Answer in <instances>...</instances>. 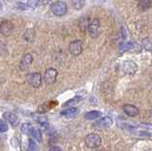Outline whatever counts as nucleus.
I'll return each mask as SVG.
<instances>
[{"instance_id":"1a4fd4ad","label":"nucleus","mask_w":152,"mask_h":151,"mask_svg":"<svg viewBox=\"0 0 152 151\" xmlns=\"http://www.w3.org/2000/svg\"><path fill=\"white\" fill-rule=\"evenodd\" d=\"M33 61V57L31 53H26L23 56L20 60V63H19V69L21 70H26L28 69V67L31 65Z\"/></svg>"},{"instance_id":"39448f33","label":"nucleus","mask_w":152,"mask_h":151,"mask_svg":"<svg viewBox=\"0 0 152 151\" xmlns=\"http://www.w3.org/2000/svg\"><path fill=\"white\" fill-rule=\"evenodd\" d=\"M138 69V67L136 63H134L131 60H126L124 61L122 64V70L125 74L127 75H133Z\"/></svg>"},{"instance_id":"6ab92c4d","label":"nucleus","mask_w":152,"mask_h":151,"mask_svg":"<svg viewBox=\"0 0 152 151\" xmlns=\"http://www.w3.org/2000/svg\"><path fill=\"white\" fill-rule=\"evenodd\" d=\"M81 100H82V97H74L72 99H70V100H69L68 102H66L64 104V107H71L73 105H76V104H78L79 102H81Z\"/></svg>"},{"instance_id":"9d476101","label":"nucleus","mask_w":152,"mask_h":151,"mask_svg":"<svg viewBox=\"0 0 152 151\" xmlns=\"http://www.w3.org/2000/svg\"><path fill=\"white\" fill-rule=\"evenodd\" d=\"M113 124V121L110 117L106 116L104 118H101L100 120L96 121L93 124L94 127H98V128H107V127H109Z\"/></svg>"},{"instance_id":"5701e85b","label":"nucleus","mask_w":152,"mask_h":151,"mask_svg":"<svg viewBox=\"0 0 152 151\" xmlns=\"http://www.w3.org/2000/svg\"><path fill=\"white\" fill-rule=\"evenodd\" d=\"M38 147L35 144V142L32 139L28 140V151H37Z\"/></svg>"},{"instance_id":"9b49d317","label":"nucleus","mask_w":152,"mask_h":151,"mask_svg":"<svg viewBox=\"0 0 152 151\" xmlns=\"http://www.w3.org/2000/svg\"><path fill=\"white\" fill-rule=\"evenodd\" d=\"M123 109L125 111L126 114L129 117H136L139 115V113H140L139 108L133 105H130V104H126V105L124 106Z\"/></svg>"},{"instance_id":"412c9836","label":"nucleus","mask_w":152,"mask_h":151,"mask_svg":"<svg viewBox=\"0 0 152 151\" xmlns=\"http://www.w3.org/2000/svg\"><path fill=\"white\" fill-rule=\"evenodd\" d=\"M142 47H144L146 50L152 51V39L145 38L144 40H142Z\"/></svg>"},{"instance_id":"393cba45","label":"nucleus","mask_w":152,"mask_h":151,"mask_svg":"<svg viewBox=\"0 0 152 151\" xmlns=\"http://www.w3.org/2000/svg\"><path fill=\"white\" fill-rule=\"evenodd\" d=\"M7 130H8V125L5 122L0 121V133L6 132Z\"/></svg>"},{"instance_id":"a878e982","label":"nucleus","mask_w":152,"mask_h":151,"mask_svg":"<svg viewBox=\"0 0 152 151\" xmlns=\"http://www.w3.org/2000/svg\"><path fill=\"white\" fill-rule=\"evenodd\" d=\"M3 51H6V47H5L4 43L0 42V54H2Z\"/></svg>"},{"instance_id":"2eb2a0df","label":"nucleus","mask_w":152,"mask_h":151,"mask_svg":"<svg viewBox=\"0 0 152 151\" xmlns=\"http://www.w3.org/2000/svg\"><path fill=\"white\" fill-rule=\"evenodd\" d=\"M78 108L76 107H69L68 109H65L63 111H61V115L64 117H74L78 114Z\"/></svg>"},{"instance_id":"c85d7f7f","label":"nucleus","mask_w":152,"mask_h":151,"mask_svg":"<svg viewBox=\"0 0 152 151\" xmlns=\"http://www.w3.org/2000/svg\"><path fill=\"white\" fill-rule=\"evenodd\" d=\"M137 1H140V0H137Z\"/></svg>"},{"instance_id":"0eeeda50","label":"nucleus","mask_w":152,"mask_h":151,"mask_svg":"<svg viewBox=\"0 0 152 151\" xmlns=\"http://www.w3.org/2000/svg\"><path fill=\"white\" fill-rule=\"evenodd\" d=\"M69 51H70V53L74 56L80 55L83 51L82 42H81L80 40H75V41L71 42V43L69 44Z\"/></svg>"},{"instance_id":"20e7f679","label":"nucleus","mask_w":152,"mask_h":151,"mask_svg":"<svg viewBox=\"0 0 152 151\" xmlns=\"http://www.w3.org/2000/svg\"><path fill=\"white\" fill-rule=\"evenodd\" d=\"M27 81L33 88H40L42 85V75L39 72H32L27 75Z\"/></svg>"},{"instance_id":"f03ea898","label":"nucleus","mask_w":152,"mask_h":151,"mask_svg":"<svg viewBox=\"0 0 152 151\" xmlns=\"http://www.w3.org/2000/svg\"><path fill=\"white\" fill-rule=\"evenodd\" d=\"M51 12L56 16H63L68 12V6L64 1H56L51 5Z\"/></svg>"},{"instance_id":"7ed1b4c3","label":"nucleus","mask_w":152,"mask_h":151,"mask_svg":"<svg viewBox=\"0 0 152 151\" xmlns=\"http://www.w3.org/2000/svg\"><path fill=\"white\" fill-rule=\"evenodd\" d=\"M100 28H101V23H100V20L98 18H95L89 23L88 27V31L91 38H97L100 35Z\"/></svg>"},{"instance_id":"423d86ee","label":"nucleus","mask_w":152,"mask_h":151,"mask_svg":"<svg viewBox=\"0 0 152 151\" xmlns=\"http://www.w3.org/2000/svg\"><path fill=\"white\" fill-rule=\"evenodd\" d=\"M57 70L55 69H48L46 71H45V74H44V82L47 84V85H51L53 84L55 81H56V78H57Z\"/></svg>"},{"instance_id":"dca6fc26","label":"nucleus","mask_w":152,"mask_h":151,"mask_svg":"<svg viewBox=\"0 0 152 151\" xmlns=\"http://www.w3.org/2000/svg\"><path fill=\"white\" fill-rule=\"evenodd\" d=\"M102 115V113L98 111V110H92V111H89L88 112L87 114L85 115V118L87 120H96L98 118H100Z\"/></svg>"},{"instance_id":"6e6552de","label":"nucleus","mask_w":152,"mask_h":151,"mask_svg":"<svg viewBox=\"0 0 152 151\" xmlns=\"http://www.w3.org/2000/svg\"><path fill=\"white\" fill-rule=\"evenodd\" d=\"M13 24L11 21H4L0 24V32L4 36H9L12 34L13 31Z\"/></svg>"},{"instance_id":"cd10ccee","label":"nucleus","mask_w":152,"mask_h":151,"mask_svg":"<svg viewBox=\"0 0 152 151\" xmlns=\"http://www.w3.org/2000/svg\"><path fill=\"white\" fill-rule=\"evenodd\" d=\"M98 151H107V150H104V149H101V150H98Z\"/></svg>"},{"instance_id":"4468645a","label":"nucleus","mask_w":152,"mask_h":151,"mask_svg":"<svg viewBox=\"0 0 152 151\" xmlns=\"http://www.w3.org/2000/svg\"><path fill=\"white\" fill-rule=\"evenodd\" d=\"M152 6V1L151 0H140L138 3V9L142 12L147 11L148 9H150Z\"/></svg>"},{"instance_id":"4be33fe9","label":"nucleus","mask_w":152,"mask_h":151,"mask_svg":"<svg viewBox=\"0 0 152 151\" xmlns=\"http://www.w3.org/2000/svg\"><path fill=\"white\" fill-rule=\"evenodd\" d=\"M24 38L28 42H32L33 39H34V32H33V31L32 30L27 31L26 34H24Z\"/></svg>"},{"instance_id":"aec40b11","label":"nucleus","mask_w":152,"mask_h":151,"mask_svg":"<svg viewBox=\"0 0 152 151\" xmlns=\"http://www.w3.org/2000/svg\"><path fill=\"white\" fill-rule=\"evenodd\" d=\"M31 137L34 138L38 142H41L42 141V133H41V130L39 128H37V127H34V129H33V132H32V134H31Z\"/></svg>"},{"instance_id":"f8f14e48","label":"nucleus","mask_w":152,"mask_h":151,"mask_svg":"<svg viewBox=\"0 0 152 151\" xmlns=\"http://www.w3.org/2000/svg\"><path fill=\"white\" fill-rule=\"evenodd\" d=\"M4 119L7 122H9L12 125H16L18 124V118L15 114H13L12 112H5L3 114Z\"/></svg>"},{"instance_id":"b1692460","label":"nucleus","mask_w":152,"mask_h":151,"mask_svg":"<svg viewBox=\"0 0 152 151\" xmlns=\"http://www.w3.org/2000/svg\"><path fill=\"white\" fill-rule=\"evenodd\" d=\"M40 0H28L27 5L28 8H35L38 4H39Z\"/></svg>"},{"instance_id":"ddd939ff","label":"nucleus","mask_w":152,"mask_h":151,"mask_svg":"<svg viewBox=\"0 0 152 151\" xmlns=\"http://www.w3.org/2000/svg\"><path fill=\"white\" fill-rule=\"evenodd\" d=\"M57 105L56 102H47V103H44L42 104L41 106L38 107V109H37V112L38 113H45L47 111H49L50 109H51L53 106Z\"/></svg>"},{"instance_id":"f3484780","label":"nucleus","mask_w":152,"mask_h":151,"mask_svg":"<svg viewBox=\"0 0 152 151\" xmlns=\"http://www.w3.org/2000/svg\"><path fill=\"white\" fill-rule=\"evenodd\" d=\"M34 127L35 126H33L31 124H24L21 126V130H22V132H23L24 134L28 135V136H31L32 132H33V129H34Z\"/></svg>"},{"instance_id":"a211bd4d","label":"nucleus","mask_w":152,"mask_h":151,"mask_svg":"<svg viewBox=\"0 0 152 151\" xmlns=\"http://www.w3.org/2000/svg\"><path fill=\"white\" fill-rule=\"evenodd\" d=\"M71 4H72V7L75 10H82L86 5V1L85 0H71Z\"/></svg>"},{"instance_id":"f257e3e1","label":"nucleus","mask_w":152,"mask_h":151,"mask_svg":"<svg viewBox=\"0 0 152 151\" xmlns=\"http://www.w3.org/2000/svg\"><path fill=\"white\" fill-rule=\"evenodd\" d=\"M85 144L88 148H97L102 144V139L96 133H90L85 137Z\"/></svg>"},{"instance_id":"bb28decb","label":"nucleus","mask_w":152,"mask_h":151,"mask_svg":"<svg viewBox=\"0 0 152 151\" xmlns=\"http://www.w3.org/2000/svg\"><path fill=\"white\" fill-rule=\"evenodd\" d=\"M50 151H62L60 149V147H58V146H52V147L50 149Z\"/></svg>"}]
</instances>
